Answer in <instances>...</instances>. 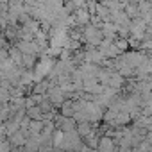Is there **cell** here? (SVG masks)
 <instances>
[{"instance_id": "6da1fadb", "label": "cell", "mask_w": 152, "mask_h": 152, "mask_svg": "<svg viewBox=\"0 0 152 152\" xmlns=\"http://www.w3.org/2000/svg\"><path fill=\"white\" fill-rule=\"evenodd\" d=\"M83 39L86 43H90L91 47H99L104 41V32H102L100 27H97L93 23H88L86 29H84V32H83Z\"/></svg>"}, {"instance_id": "7a4b0ae2", "label": "cell", "mask_w": 152, "mask_h": 152, "mask_svg": "<svg viewBox=\"0 0 152 152\" xmlns=\"http://www.w3.org/2000/svg\"><path fill=\"white\" fill-rule=\"evenodd\" d=\"M77 120H75L73 116H64V115H59L54 118V124H56V129L57 131H63V132H72L77 129V124H75Z\"/></svg>"}, {"instance_id": "3957f363", "label": "cell", "mask_w": 152, "mask_h": 152, "mask_svg": "<svg viewBox=\"0 0 152 152\" xmlns=\"http://www.w3.org/2000/svg\"><path fill=\"white\" fill-rule=\"evenodd\" d=\"M52 68H54V63H52V59H50L48 56H45V57H43V59L38 63V66H36V70H34V79H36V81H41L43 77L50 75Z\"/></svg>"}, {"instance_id": "277c9868", "label": "cell", "mask_w": 152, "mask_h": 152, "mask_svg": "<svg viewBox=\"0 0 152 152\" xmlns=\"http://www.w3.org/2000/svg\"><path fill=\"white\" fill-rule=\"evenodd\" d=\"M47 97H48V100L54 104V106H63L64 104V100L68 99V95L64 93V90L57 84V86H50V90L47 91Z\"/></svg>"}, {"instance_id": "5b68a950", "label": "cell", "mask_w": 152, "mask_h": 152, "mask_svg": "<svg viewBox=\"0 0 152 152\" xmlns=\"http://www.w3.org/2000/svg\"><path fill=\"white\" fill-rule=\"evenodd\" d=\"M122 59L129 64V66H132L134 70L140 66V64H143L145 61H147V57H145V54L143 52H140V50H134V52H127V54H124L122 56Z\"/></svg>"}, {"instance_id": "8992f818", "label": "cell", "mask_w": 152, "mask_h": 152, "mask_svg": "<svg viewBox=\"0 0 152 152\" xmlns=\"http://www.w3.org/2000/svg\"><path fill=\"white\" fill-rule=\"evenodd\" d=\"M147 22L145 20H141V18H136L132 23H131V34H132V38L134 39H145V36H147Z\"/></svg>"}, {"instance_id": "52a82bcc", "label": "cell", "mask_w": 152, "mask_h": 152, "mask_svg": "<svg viewBox=\"0 0 152 152\" xmlns=\"http://www.w3.org/2000/svg\"><path fill=\"white\" fill-rule=\"evenodd\" d=\"M83 57H84L86 63H93V64H104V63H106V57H104V54H102L99 48H90V50H86Z\"/></svg>"}, {"instance_id": "ba28073f", "label": "cell", "mask_w": 152, "mask_h": 152, "mask_svg": "<svg viewBox=\"0 0 152 152\" xmlns=\"http://www.w3.org/2000/svg\"><path fill=\"white\" fill-rule=\"evenodd\" d=\"M73 22L77 23V25H88L90 23V11L84 9V7L77 9L75 15H73Z\"/></svg>"}, {"instance_id": "9c48e42d", "label": "cell", "mask_w": 152, "mask_h": 152, "mask_svg": "<svg viewBox=\"0 0 152 152\" xmlns=\"http://www.w3.org/2000/svg\"><path fill=\"white\" fill-rule=\"evenodd\" d=\"M115 138L111 136H102L99 141V150L100 152H115Z\"/></svg>"}, {"instance_id": "30bf717a", "label": "cell", "mask_w": 152, "mask_h": 152, "mask_svg": "<svg viewBox=\"0 0 152 152\" xmlns=\"http://www.w3.org/2000/svg\"><path fill=\"white\" fill-rule=\"evenodd\" d=\"M27 115L31 120H45V113L39 106H32V107H27Z\"/></svg>"}, {"instance_id": "8fae6325", "label": "cell", "mask_w": 152, "mask_h": 152, "mask_svg": "<svg viewBox=\"0 0 152 152\" xmlns=\"http://www.w3.org/2000/svg\"><path fill=\"white\" fill-rule=\"evenodd\" d=\"M61 115L73 116L75 115V100H64V104L61 106Z\"/></svg>"}, {"instance_id": "7c38bea8", "label": "cell", "mask_w": 152, "mask_h": 152, "mask_svg": "<svg viewBox=\"0 0 152 152\" xmlns=\"http://www.w3.org/2000/svg\"><path fill=\"white\" fill-rule=\"evenodd\" d=\"M91 122H79V125H77V132L83 136V138H88L91 132H93V129H91Z\"/></svg>"}, {"instance_id": "4fadbf2b", "label": "cell", "mask_w": 152, "mask_h": 152, "mask_svg": "<svg viewBox=\"0 0 152 152\" xmlns=\"http://www.w3.org/2000/svg\"><path fill=\"white\" fill-rule=\"evenodd\" d=\"M116 47H118V50H120V52H125V50H127V47H129V43H127V39H125V38H120V39L116 41Z\"/></svg>"}, {"instance_id": "5bb4252c", "label": "cell", "mask_w": 152, "mask_h": 152, "mask_svg": "<svg viewBox=\"0 0 152 152\" xmlns=\"http://www.w3.org/2000/svg\"><path fill=\"white\" fill-rule=\"evenodd\" d=\"M11 141H7V140H4V143H2V152H9V148H11Z\"/></svg>"}, {"instance_id": "9a60e30c", "label": "cell", "mask_w": 152, "mask_h": 152, "mask_svg": "<svg viewBox=\"0 0 152 152\" xmlns=\"http://www.w3.org/2000/svg\"><path fill=\"white\" fill-rule=\"evenodd\" d=\"M150 79H152V73H150Z\"/></svg>"}]
</instances>
